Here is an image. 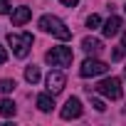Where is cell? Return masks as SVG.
<instances>
[{
	"label": "cell",
	"instance_id": "cell-10",
	"mask_svg": "<svg viewBox=\"0 0 126 126\" xmlns=\"http://www.w3.org/2000/svg\"><path fill=\"white\" fill-rule=\"evenodd\" d=\"M82 47H84L87 54H99L104 45H101V40H96V37H84V40H82Z\"/></svg>",
	"mask_w": 126,
	"mask_h": 126
},
{
	"label": "cell",
	"instance_id": "cell-17",
	"mask_svg": "<svg viewBox=\"0 0 126 126\" xmlns=\"http://www.w3.org/2000/svg\"><path fill=\"white\" fill-rule=\"evenodd\" d=\"M124 52H126V47L121 45L119 49H114V54H111V59H121V57H124Z\"/></svg>",
	"mask_w": 126,
	"mask_h": 126
},
{
	"label": "cell",
	"instance_id": "cell-3",
	"mask_svg": "<svg viewBox=\"0 0 126 126\" xmlns=\"http://www.w3.org/2000/svg\"><path fill=\"white\" fill-rule=\"evenodd\" d=\"M45 59L49 62L52 67H69L72 59H74V54H72L69 47H52V49L45 54Z\"/></svg>",
	"mask_w": 126,
	"mask_h": 126
},
{
	"label": "cell",
	"instance_id": "cell-13",
	"mask_svg": "<svg viewBox=\"0 0 126 126\" xmlns=\"http://www.w3.org/2000/svg\"><path fill=\"white\" fill-rule=\"evenodd\" d=\"M25 79H27L30 84H37V82H40V67L30 64V67L25 69Z\"/></svg>",
	"mask_w": 126,
	"mask_h": 126
},
{
	"label": "cell",
	"instance_id": "cell-21",
	"mask_svg": "<svg viewBox=\"0 0 126 126\" xmlns=\"http://www.w3.org/2000/svg\"><path fill=\"white\" fill-rule=\"evenodd\" d=\"M124 47H126V32H124Z\"/></svg>",
	"mask_w": 126,
	"mask_h": 126
},
{
	"label": "cell",
	"instance_id": "cell-4",
	"mask_svg": "<svg viewBox=\"0 0 126 126\" xmlns=\"http://www.w3.org/2000/svg\"><path fill=\"white\" fill-rule=\"evenodd\" d=\"M101 96H106V99H119L121 96V79L119 77H106V79H101L96 87H94Z\"/></svg>",
	"mask_w": 126,
	"mask_h": 126
},
{
	"label": "cell",
	"instance_id": "cell-9",
	"mask_svg": "<svg viewBox=\"0 0 126 126\" xmlns=\"http://www.w3.org/2000/svg\"><path fill=\"white\" fill-rule=\"evenodd\" d=\"M101 32H104V37H114V35H119V32H121V17L111 15V17H109V20L104 22Z\"/></svg>",
	"mask_w": 126,
	"mask_h": 126
},
{
	"label": "cell",
	"instance_id": "cell-11",
	"mask_svg": "<svg viewBox=\"0 0 126 126\" xmlns=\"http://www.w3.org/2000/svg\"><path fill=\"white\" fill-rule=\"evenodd\" d=\"M52 96H54V94H40V96H37V109L45 111V114L52 111V106H54V99H52Z\"/></svg>",
	"mask_w": 126,
	"mask_h": 126
},
{
	"label": "cell",
	"instance_id": "cell-16",
	"mask_svg": "<svg viewBox=\"0 0 126 126\" xmlns=\"http://www.w3.org/2000/svg\"><path fill=\"white\" fill-rule=\"evenodd\" d=\"M10 13V3L8 0H0V15H8Z\"/></svg>",
	"mask_w": 126,
	"mask_h": 126
},
{
	"label": "cell",
	"instance_id": "cell-19",
	"mask_svg": "<svg viewBox=\"0 0 126 126\" xmlns=\"http://www.w3.org/2000/svg\"><path fill=\"white\" fill-rule=\"evenodd\" d=\"M92 106L96 109V111H104L106 106H104V101H99V99H92Z\"/></svg>",
	"mask_w": 126,
	"mask_h": 126
},
{
	"label": "cell",
	"instance_id": "cell-20",
	"mask_svg": "<svg viewBox=\"0 0 126 126\" xmlns=\"http://www.w3.org/2000/svg\"><path fill=\"white\" fill-rule=\"evenodd\" d=\"M59 3H62V5H67V8H74L79 0H59Z\"/></svg>",
	"mask_w": 126,
	"mask_h": 126
},
{
	"label": "cell",
	"instance_id": "cell-14",
	"mask_svg": "<svg viewBox=\"0 0 126 126\" xmlns=\"http://www.w3.org/2000/svg\"><path fill=\"white\" fill-rule=\"evenodd\" d=\"M15 89V79H0V92H13Z\"/></svg>",
	"mask_w": 126,
	"mask_h": 126
},
{
	"label": "cell",
	"instance_id": "cell-22",
	"mask_svg": "<svg viewBox=\"0 0 126 126\" xmlns=\"http://www.w3.org/2000/svg\"><path fill=\"white\" fill-rule=\"evenodd\" d=\"M124 69H126V67H124Z\"/></svg>",
	"mask_w": 126,
	"mask_h": 126
},
{
	"label": "cell",
	"instance_id": "cell-15",
	"mask_svg": "<svg viewBox=\"0 0 126 126\" xmlns=\"http://www.w3.org/2000/svg\"><path fill=\"white\" fill-rule=\"evenodd\" d=\"M99 25H101V17H99V15H89V17H87V27H92V30H96Z\"/></svg>",
	"mask_w": 126,
	"mask_h": 126
},
{
	"label": "cell",
	"instance_id": "cell-7",
	"mask_svg": "<svg viewBox=\"0 0 126 126\" xmlns=\"http://www.w3.org/2000/svg\"><path fill=\"white\" fill-rule=\"evenodd\" d=\"M64 84H67V77L62 72H49L47 74V92L49 94H59L62 89H64Z\"/></svg>",
	"mask_w": 126,
	"mask_h": 126
},
{
	"label": "cell",
	"instance_id": "cell-8",
	"mask_svg": "<svg viewBox=\"0 0 126 126\" xmlns=\"http://www.w3.org/2000/svg\"><path fill=\"white\" fill-rule=\"evenodd\" d=\"M30 17H32V10L22 5V8H15V10H13V15H10V22H13L15 27H20V25H25Z\"/></svg>",
	"mask_w": 126,
	"mask_h": 126
},
{
	"label": "cell",
	"instance_id": "cell-1",
	"mask_svg": "<svg viewBox=\"0 0 126 126\" xmlns=\"http://www.w3.org/2000/svg\"><path fill=\"white\" fill-rule=\"evenodd\" d=\"M40 27H42L45 32L59 37V40H69V37H72V30L62 22L59 17H54V15H42V17H40Z\"/></svg>",
	"mask_w": 126,
	"mask_h": 126
},
{
	"label": "cell",
	"instance_id": "cell-12",
	"mask_svg": "<svg viewBox=\"0 0 126 126\" xmlns=\"http://www.w3.org/2000/svg\"><path fill=\"white\" fill-rule=\"evenodd\" d=\"M0 116H5V119L15 116V104H13V99H0Z\"/></svg>",
	"mask_w": 126,
	"mask_h": 126
},
{
	"label": "cell",
	"instance_id": "cell-2",
	"mask_svg": "<svg viewBox=\"0 0 126 126\" xmlns=\"http://www.w3.org/2000/svg\"><path fill=\"white\" fill-rule=\"evenodd\" d=\"M8 45L13 47L15 57H27V54H30V47H32V35H30V32H22V35L10 32V35H8Z\"/></svg>",
	"mask_w": 126,
	"mask_h": 126
},
{
	"label": "cell",
	"instance_id": "cell-6",
	"mask_svg": "<svg viewBox=\"0 0 126 126\" xmlns=\"http://www.w3.org/2000/svg\"><path fill=\"white\" fill-rule=\"evenodd\" d=\"M62 119H64V121H72V119H79L82 116V101L77 99V96H69L67 99V104L64 106H62Z\"/></svg>",
	"mask_w": 126,
	"mask_h": 126
},
{
	"label": "cell",
	"instance_id": "cell-5",
	"mask_svg": "<svg viewBox=\"0 0 126 126\" xmlns=\"http://www.w3.org/2000/svg\"><path fill=\"white\" fill-rule=\"evenodd\" d=\"M82 77H99V74H106L109 72V64L106 62H101V59H94V57H89V59H84L82 62Z\"/></svg>",
	"mask_w": 126,
	"mask_h": 126
},
{
	"label": "cell",
	"instance_id": "cell-18",
	"mask_svg": "<svg viewBox=\"0 0 126 126\" xmlns=\"http://www.w3.org/2000/svg\"><path fill=\"white\" fill-rule=\"evenodd\" d=\"M5 62H8V49L0 45V64H5Z\"/></svg>",
	"mask_w": 126,
	"mask_h": 126
}]
</instances>
